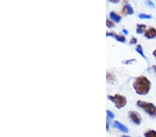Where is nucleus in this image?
Segmentation results:
<instances>
[{"instance_id": "nucleus-10", "label": "nucleus", "mask_w": 156, "mask_h": 137, "mask_svg": "<svg viewBox=\"0 0 156 137\" xmlns=\"http://www.w3.org/2000/svg\"><path fill=\"white\" fill-rule=\"evenodd\" d=\"M146 26L144 24H138L137 25V29H136V32L137 33L141 34L144 33L145 30H146Z\"/></svg>"}, {"instance_id": "nucleus-1", "label": "nucleus", "mask_w": 156, "mask_h": 137, "mask_svg": "<svg viewBox=\"0 0 156 137\" xmlns=\"http://www.w3.org/2000/svg\"><path fill=\"white\" fill-rule=\"evenodd\" d=\"M151 83L145 76H140L135 79L133 82V88L139 95H146L150 91Z\"/></svg>"}, {"instance_id": "nucleus-9", "label": "nucleus", "mask_w": 156, "mask_h": 137, "mask_svg": "<svg viewBox=\"0 0 156 137\" xmlns=\"http://www.w3.org/2000/svg\"><path fill=\"white\" fill-rule=\"evenodd\" d=\"M110 18L112 19L113 21H114V22H117V23H119L121 20V17L119 16V15L115 13V12H111L110 13Z\"/></svg>"}, {"instance_id": "nucleus-23", "label": "nucleus", "mask_w": 156, "mask_h": 137, "mask_svg": "<svg viewBox=\"0 0 156 137\" xmlns=\"http://www.w3.org/2000/svg\"><path fill=\"white\" fill-rule=\"evenodd\" d=\"M121 137H131V136H122Z\"/></svg>"}, {"instance_id": "nucleus-5", "label": "nucleus", "mask_w": 156, "mask_h": 137, "mask_svg": "<svg viewBox=\"0 0 156 137\" xmlns=\"http://www.w3.org/2000/svg\"><path fill=\"white\" fill-rule=\"evenodd\" d=\"M112 127L119 130L121 132H123V133H128V132H129V129H128L126 126L123 125L122 123H121L119 121H115L112 124Z\"/></svg>"}, {"instance_id": "nucleus-20", "label": "nucleus", "mask_w": 156, "mask_h": 137, "mask_svg": "<svg viewBox=\"0 0 156 137\" xmlns=\"http://www.w3.org/2000/svg\"><path fill=\"white\" fill-rule=\"evenodd\" d=\"M152 68H153V71H154L155 76H156V65H153V67H152Z\"/></svg>"}, {"instance_id": "nucleus-12", "label": "nucleus", "mask_w": 156, "mask_h": 137, "mask_svg": "<svg viewBox=\"0 0 156 137\" xmlns=\"http://www.w3.org/2000/svg\"><path fill=\"white\" fill-rule=\"evenodd\" d=\"M145 137H156V131L155 130H149L144 134Z\"/></svg>"}, {"instance_id": "nucleus-18", "label": "nucleus", "mask_w": 156, "mask_h": 137, "mask_svg": "<svg viewBox=\"0 0 156 137\" xmlns=\"http://www.w3.org/2000/svg\"><path fill=\"white\" fill-rule=\"evenodd\" d=\"M146 4L148 5L149 6H150V7H152V8H155V5L154 4H153V2H152L151 1H147L146 2Z\"/></svg>"}, {"instance_id": "nucleus-16", "label": "nucleus", "mask_w": 156, "mask_h": 137, "mask_svg": "<svg viewBox=\"0 0 156 137\" xmlns=\"http://www.w3.org/2000/svg\"><path fill=\"white\" fill-rule=\"evenodd\" d=\"M137 42H138V40H137V38L133 37V38H132L131 40H130V44H131V45H135V44H137Z\"/></svg>"}, {"instance_id": "nucleus-22", "label": "nucleus", "mask_w": 156, "mask_h": 137, "mask_svg": "<svg viewBox=\"0 0 156 137\" xmlns=\"http://www.w3.org/2000/svg\"><path fill=\"white\" fill-rule=\"evenodd\" d=\"M153 55H154V56L156 57V49H155V50L154 51H153Z\"/></svg>"}, {"instance_id": "nucleus-13", "label": "nucleus", "mask_w": 156, "mask_h": 137, "mask_svg": "<svg viewBox=\"0 0 156 137\" xmlns=\"http://www.w3.org/2000/svg\"><path fill=\"white\" fill-rule=\"evenodd\" d=\"M139 18L140 19H146V20H149V19H151L152 18V16L151 15H148V14H144V13H141L139 15Z\"/></svg>"}, {"instance_id": "nucleus-15", "label": "nucleus", "mask_w": 156, "mask_h": 137, "mask_svg": "<svg viewBox=\"0 0 156 137\" xmlns=\"http://www.w3.org/2000/svg\"><path fill=\"white\" fill-rule=\"evenodd\" d=\"M136 60L135 59H130V60H124L122 62V63L125 64V65H129V64H132L134 62H135Z\"/></svg>"}, {"instance_id": "nucleus-2", "label": "nucleus", "mask_w": 156, "mask_h": 137, "mask_svg": "<svg viewBox=\"0 0 156 137\" xmlns=\"http://www.w3.org/2000/svg\"><path fill=\"white\" fill-rule=\"evenodd\" d=\"M137 105L140 108H142L145 112H146L150 116L153 118L156 117V107L153 103L138 100L137 102Z\"/></svg>"}, {"instance_id": "nucleus-6", "label": "nucleus", "mask_w": 156, "mask_h": 137, "mask_svg": "<svg viewBox=\"0 0 156 137\" xmlns=\"http://www.w3.org/2000/svg\"><path fill=\"white\" fill-rule=\"evenodd\" d=\"M144 36L148 39H153L156 37V29L155 28L150 27L144 33Z\"/></svg>"}, {"instance_id": "nucleus-17", "label": "nucleus", "mask_w": 156, "mask_h": 137, "mask_svg": "<svg viewBox=\"0 0 156 137\" xmlns=\"http://www.w3.org/2000/svg\"><path fill=\"white\" fill-rule=\"evenodd\" d=\"M107 114H108V117L109 119H113L115 117V114L109 110H107Z\"/></svg>"}, {"instance_id": "nucleus-4", "label": "nucleus", "mask_w": 156, "mask_h": 137, "mask_svg": "<svg viewBox=\"0 0 156 137\" xmlns=\"http://www.w3.org/2000/svg\"><path fill=\"white\" fill-rule=\"evenodd\" d=\"M129 116L130 119H131V121L135 124H136V125H140L141 122H142V118H141V116L138 112L130 111L129 112Z\"/></svg>"}, {"instance_id": "nucleus-19", "label": "nucleus", "mask_w": 156, "mask_h": 137, "mask_svg": "<svg viewBox=\"0 0 156 137\" xmlns=\"http://www.w3.org/2000/svg\"><path fill=\"white\" fill-rule=\"evenodd\" d=\"M122 32H123V33L125 34V35H127V34H129V31H128L127 30L125 29H123L122 30Z\"/></svg>"}, {"instance_id": "nucleus-21", "label": "nucleus", "mask_w": 156, "mask_h": 137, "mask_svg": "<svg viewBox=\"0 0 156 137\" xmlns=\"http://www.w3.org/2000/svg\"><path fill=\"white\" fill-rule=\"evenodd\" d=\"M110 2H112V3H118L119 1H117V0H110Z\"/></svg>"}, {"instance_id": "nucleus-7", "label": "nucleus", "mask_w": 156, "mask_h": 137, "mask_svg": "<svg viewBox=\"0 0 156 137\" xmlns=\"http://www.w3.org/2000/svg\"><path fill=\"white\" fill-rule=\"evenodd\" d=\"M106 35L111 36V37L115 38V39L117 40V41L122 42V43H124V42H126V38L124 37V36L117 35V34H116L115 33H113V32L112 33H109V32H108V33H106Z\"/></svg>"}, {"instance_id": "nucleus-8", "label": "nucleus", "mask_w": 156, "mask_h": 137, "mask_svg": "<svg viewBox=\"0 0 156 137\" xmlns=\"http://www.w3.org/2000/svg\"><path fill=\"white\" fill-rule=\"evenodd\" d=\"M122 13L125 15H132L134 13V10L130 4H126L123 6Z\"/></svg>"}, {"instance_id": "nucleus-11", "label": "nucleus", "mask_w": 156, "mask_h": 137, "mask_svg": "<svg viewBox=\"0 0 156 137\" xmlns=\"http://www.w3.org/2000/svg\"><path fill=\"white\" fill-rule=\"evenodd\" d=\"M135 51L138 52L139 54H140L141 56H142L143 58L146 60V57L145 56L144 53V51H143V49H142V46L140 45V44H138V45H137L136 48H135Z\"/></svg>"}, {"instance_id": "nucleus-3", "label": "nucleus", "mask_w": 156, "mask_h": 137, "mask_svg": "<svg viewBox=\"0 0 156 137\" xmlns=\"http://www.w3.org/2000/svg\"><path fill=\"white\" fill-rule=\"evenodd\" d=\"M108 99L113 102L117 108L121 109L124 108L127 103V100L123 96L116 94L115 96H108Z\"/></svg>"}, {"instance_id": "nucleus-14", "label": "nucleus", "mask_w": 156, "mask_h": 137, "mask_svg": "<svg viewBox=\"0 0 156 137\" xmlns=\"http://www.w3.org/2000/svg\"><path fill=\"white\" fill-rule=\"evenodd\" d=\"M106 25L108 28H112L113 27H115V24L113 23L112 21H110L109 20H106Z\"/></svg>"}]
</instances>
